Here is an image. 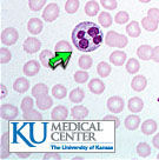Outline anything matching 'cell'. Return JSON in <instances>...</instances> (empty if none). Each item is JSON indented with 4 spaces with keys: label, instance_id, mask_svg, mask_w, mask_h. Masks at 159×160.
<instances>
[{
    "label": "cell",
    "instance_id": "2",
    "mask_svg": "<svg viewBox=\"0 0 159 160\" xmlns=\"http://www.w3.org/2000/svg\"><path fill=\"white\" fill-rule=\"evenodd\" d=\"M71 55H72V46L70 45V42H67L66 40H61L59 42H57L53 58L50 62V68L55 70L57 67H61L65 70L70 62Z\"/></svg>",
    "mask_w": 159,
    "mask_h": 160
},
{
    "label": "cell",
    "instance_id": "48",
    "mask_svg": "<svg viewBox=\"0 0 159 160\" xmlns=\"http://www.w3.org/2000/svg\"><path fill=\"white\" fill-rule=\"evenodd\" d=\"M152 144H153V146L159 150V133H157V134L154 135V138L152 139Z\"/></svg>",
    "mask_w": 159,
    "mask_h": 160
},
{
    "label": "cell",
    "instance_id": "33",
    "mask_svg": "<svg viewBox=\"0 0 159 160\" xmlns=\"http://www.w3.org/2000/svg\"><path fill=\"white\" fill-rule=\"evenodd\" d=\"M52 95L59 100L64 99L65 97L67 95V90H66V87L63 85H55V86H53V88H52Z\"/></svg>",
    "mask_w": 159,
    "mask_h": 160
},
{
    "label": "cell",
    "instance_id": "42",
    "mask_svg": "<svg viewBox=\"0 0 159 160\" xmlns=\"http://www.w3.org/2000/svg\"><path fill=\"white\" fill-rule=\"evenodd\" d=\"M100 4L103 5V7H104L105 10H109V11L115 10L117 6H118L117 0H100Z\"/></svg>",
    "mask_w": 159,
    "mask_h": 160
},
{
    "label": "cell",
    "instance_id": "49",
    "mask_svg": "<svg viewBox=\"0 0 159 160\" xmlns=\"http://www.w3.org/2000/svg\"><path fill=\"white\" fill-rule=\"evenodd\" d=\"M17 155H18L19 158H28L31 154L27 153V152H17Z\"/></svg>",
    "mask_w": 159,
    "mask_h": 160
},
{
    "label": "cell",
    "instance_id": "18",
    "mask_svg": "<svg viewBox=\"0 0 159 160\" xmlns=\"http://www.w3.org/2000/svg\"><path fill=\"white\" fill-rule=\"evenodd\" d=\"M71 114L75 120H83L89 115V110L83 105H77L71 110Z\"/></svg>",
    "mask_w": 159,
    "mask_h": 160
},
{
    "label": "cell",
    "instance_id": "27",
    "mask_svg": "<svg viewBox=\"0 0 159 160\" xmlns=\"http://www.w3.org/2000/svg\"><path fill=\"white\" fill-rule=\"evenodd\" d=\"M23 118L26 121H40V120H43V115H41L39 111L31 110L28 112H24Z\"/></svg>",
    "mask_w": 159,
    "mask_h": 160
},
{
    "label": "cell",
    "instance_id": "35",
    "mask_svg": "<svg viewBox=\"0 0 159 160\" xmlns=\"http://www.w3.org/2000/svg\"><path fill=\"white\" fill-rule=\"evenodd\" d=\"M92 64H93V60H92V58L91 57H89V55H81L79 58V60H78V65H79V67L81 68V70H90L91 68V66H92Z\"/></svg>",
    "mask_w": 159,
    "mask_h": 160
},
{
    "label": "cell",
    "instance_id": "34",
    "mask_svg": "<svg viewBox=\"0 0 159 160\" xmlns=\"http://www.w3.org/2000/svg\"><path fill=\"white\" fill-rule=\"evenodd\" d=\"M137 153L139 157H143V158H146L151 154V147L147 142H139L138 146H137Z\"/></svg>",
    "mask_w": 159,
    "mask_h": 160
},
{
    "label": "cell",
    "instance_id": "45",
    "mask_svg": "<svg viewBox=\"0 0 159 160\" xmlns=\"http://www.w3.org/2000/svg\"><path fill=\"white\" fill-rule=\"evenodd\" d=\"M152 60L156 62H159V46H156L152 52Z\"/></svg>",
    "mask_w": 159,
    "mask_h": 160
},
{
    "label": "cell",
    "instance_id": "29",
    "mask_svg": "<svg viewBox=\"0 0 159 160\" xmlns=\"http://www.w3.org/2000/svg\"><path fill=\"white\" fill-rule=\"evenodd\" d=\"M141 26H143V28H145V30L149 31V32H154V31H157V28H158V22L152 20L149 17H146L144 19H141Z\"/></svg>",
    "mask_w": 159,
    "mask_h": 160
},
{
    "label": "cell",
    "instance_id": "28",
    "mask_svg": "<svg viewBox=\"0 0 159 160\" xmlns=\"http://www.w3.org/2000/svg\"><path fill=\"white\" fill-rule=\"evenodd\" d=\"M111 71H112L111 66H110L107 62H105V61L99 62L98 66H97V73H98V75L101 77V78H107L110 75V73H111Z\"/></svg>",
    "mask_w": 159,
    "mask_h": 160
},
{
    "label": "cell",
    "instance_id": "43",
    "mask_svg": "<svg viewBox=\"0 0 159 160\" xmlns=\"http://www.w3.org/2000/svg\"><path fill=\"white\" fill-rule=\"evenodd\" d=\"M147 17L154 20V21L159 22V10L158 8H150L149 12H147Z\"/></svg>",
    "mask_w": 159,
    "mask_h": 160
},
{
    "label": "cell",
    "instance_id": "25",
    "mask_svg": "<svg viewBox=\"0 0 159 160\" xmlns=\"http://www.w3.org/2000/svg\"><path fill=\"white\" fill-rule=\"evenodd\" d=\"M85 98V93L81 88H74L70 92V101L74 104H80Z\"/></svg>",
    "mask_w": 159,
    "mask_h": 160
},
{
    "label": "cell",
    "instance_id": "12",
    "mask_svg": "<svg viewBox=\"0 0 159 160\" xmlns=\"http://www.w3.org/2000/svg\"><path fill=\"white\" fill-rule=\"evenodd\" d=\"M147 86V80L144 75H136L132 81H131V87L136 92H141L144 91Z\"/></svg>",
    "mask_w": 159,
    "mask_h": 160
},
{
    "label": "cell",
    "instance_id": "44",
    "mask_svg": "<svg viewBox=\"0 0 159 160\" xmlns=\"http://www.w3.org/2000/svg\"><path fill=\"white\" fill-rule=\"evenodd\" d=\"M61 155L57 152H49L44 155V160H60Z\"/></svg>",
    "mask_w": 159,
    "mask_h": 160
},
{
    "label": "cell",
    "instance_id": "39",
    "mask_svg": "<svg viewBox=\"0 0 159 160\" xmlns=\"http://www.w3.org/2000/svg\"><path fill=\"white\" fill-rule=\"evenodd\" d=\"M74 80L77 84H85L89 80V73L85 70L78 71L74 73Z\"/></svg>",
    "mask_w": 159,
    "mask_h": 160
},
{
    "label": "cell",
    "instance_id": "22",
    "mask_svg": "<svg viewBox=\"0 0 159 160\" xmlns=\"http://www.w3.org/2000/svg\"><path fill=\"white\" fill-rule=\"evenodd\" d=\"M126 32H127V34L130 37H132V38H138L141 33V28H140V25L138 21H131L129 25L126 26Z\"/></svg>",
    "mask_w": 159,
    "mask_h": 160
},
{
    "label": "cell",
    "instance_id": "30",
    "mask_svg": "<svg viewBox=\"0 0 159 160\" xmlns=\"http://www.w3.org/2000/svg\"><path fill=\"white\" fill-rule=\"evenodd\" d=\"M52 58H53V53L49 50H44L39 55V60L40 62H41V65L47 67V68H50V62Z\"/></svg>",
    "mask_w": 159,
    "mask_h": 160
},
{
    "label": "cell",
    "instance_id": "15",
    "mask_svg": "<svg viewBox=\"0 0 159 160\" xmlns=\"http://www.w3.org/2000/svg\"><path fill=\"white\" fill-rule=\"evenodd\" d=\"M152 52H153V47L150 45H141L138 47L137 50V55L139 57L141 60L147 61V60L152 59Z\"/></svg>",
    "mask_w": 159,
    "mask_h": 160
},
{
    "label": "cell",
    "instance_id": "10",
    "mask_svg": "<svg viewBox=\"0 0 159 160\" xmlns=\"http://www.w3.org/2000/svg\"><path fill=\"white\" fill-rule=\"evenodd\" d=\"M43 21L38 18H32V19L28 20V22H27V30L30 32L31 34L33 35H37L41 33V31H43Z\"/></svg>",
    "mask_w": 159,
    "mask_h": 160
},
{
    "label": "cell",
    "instance_id": "47",
    "mask_svg": "<svg viewBox=\"0 0 159 160\" xmlns=\"http://www.w3.org/2000/svg\"><path fill=\"white\" fill-rule=\"evenodd\" d=\"M104 120H113L115 127H119V119L115 115H106V117H104Z\"/></svg>",
    "mask_w": 159,
    "mask_h": 160
},
{
    "label": "cell",
    "instance_id": "17",
    "mask_svg": "<svg viewBox=\"0 0 159 160\" xmlns=\"http://www.w3.org/2000/svg\"><path fill=\"white\" fill-rule=\"evenodd\" d=\"M35 105L38 106V108H40L41 111H46L51 108V106L53 105V100L49 94L41 95L39 98H37V102Z\"/></svg>",
    "mask_w": 159,
    "mask_h": 160
},
{
    "label": "cell",
    "instance_id": "37",
    "mask_svg": "<svg viewBox=\"0 0 159 160\" xmlns=\"http://www.w3.org/2000/svg\"><path fill=\"white\" fill-rule=\"evenodd\" d=\"M129 20H130V17H129V13L126 11H120L115 17V21L117 24H119V25H124Z\"/></svg>",
    "mask_w": 159,
    "mask_h": 160
},
{
    "label": "cell",
    "instance_id": "41",
    "mask_svg": "<svg viewBox=\"0 0 159 160\" xmlns=\"http://www.w3.org/2000/svg\"><path fill=\"white\" fill-rule=\"evenodd\" d=\"M11 58H12V54L11 52L6 47H1L0 50V62L4 65V64H7L11 61Z\"/></svg>",
    "mask_w": 159,
    "mask_h": 160
},
{
    "label": "cell",
    "instance_id": "1",
    "mask_svg": "<svg viewBox=\"0 0 159 160\" xmlns=\"http://www.w3.org/2000/svg\"><path fill=\"white\" fill-rule=\"evenodd\" d=\"M72 42L81 52H93L103 42V32L92 21L80 22L73 28Z\"/></svg>",
    "mask_w": 159,
    "mask_h": 160
},
{
    "label": "cell",
    "instance_id": "7",
    "mask_svg": "<svg viewBox=\"0 0 159 160\" xmlns=\"http://www.w3.org/2000/svg\"><path fill=\"white\" fill-rule=\"evenodd\" d=\"M0 115L5 120H14L18 117V108L11 104H3L0 107Z\"/></svg>",
    "mask_w": 159,
    "mask_h": 160
},
{
    "label": "cell",
    "instance_id": "38",
    "mask_svg": "<svg viewBox=\"0 0 159 160\" xmlns=\"http://www.w3.org/2000/svg\"><path fill=\"white\" fill-rule=\"evenodd\" d=\"M33 106H34L33 99H32L31 97H25V98L23 99V101H21L20 107H21L23 112H28V111L33 110Z\"/></svg>",
    "mask_w": 159,
    "mask_h": 160
},
{
    "label": "cell",
    "instance_id": "19",
    "mask_svg": "<svg viewBox=\"0 0 159 160\" xmlns=\"http://www.w3.org/2000/svg\"><path fill=\"white\" fill-rule=\"evenodd\" d=\"M28 88H30V81L24 77L18 78L13 84V90L17 91L18 93H25Z\"/></svg>",
    "mask_w": 159,
    "mask_h": 160
},
{
    "label": "cell",
    "instance_id": "21",
    "mask_svg": "<svg viewBox=\"0 0 159 160\" xmlns=\"http://www.w3.org/2000/svg\"><path fill=\"white\" fill-rule=\"evenodd\" d=\"M157 131V122L152 119L145 120L144 122L141 124V132L145 135H151L153 134L154 132Z\"/></svg>",
    "mask_w": 159,
    "mask_h": 160
},
{
    "label": "cell",
    "instance_id": "3",
    "mask_svg": "<svg viewBox=\"0 0 159 160\" xmlns=\"http://www.w3.org/2000/svg\"><path fill=\"white\" fill-rule=\"evenodd\" d=\"M105 42L110 47H118V48H124L129 44V39L126 35L119 34L115 31H109L105 37Z\"/></svg>",
    "mask_w": 159,
    "mask_h": 160
},
{
    "label": "cell",
    "instance_id": "5",
    "mask_svg": "<svg viewBox=\"0 0 159 160\" xmlns=\"http://www.w3.org/2000/svg\"><path fill=\"white\" fill-rule=\"evenodd\" d=\"M59 6L52 2V4H49V5L45 7L44 12H43V19L47 22H52L54 21L58 17H59Z\"/></svg>",
    "mask_w": 159,
    "mask_h": 160
},
{
    "label": "cell",
    "instance_id": "4",
    "mask_svg": "<svg viewBox=\"0 0 159 160\" xmlns=\"http://www.w3.org/2000/svg\"><path fill=\"white\" fill-rule=\"evenodd\" d=\"M19 39V34H18V31L13 28V27H7L5 30L1 32L0 35V40L1 42L6 46L14 45L15 42Z\"/></svg>",
    "mask_w": 159,
    "mask_h": 160
},
{
    "label": "cell",
    "instance_id": "6",
    "mask_svg": "<svg viewBox=\"0 0 159 160\" xmlns=\"http://www.w3.org/2000/svg\"><path fill=\"white\" fill-rule=\"evenodd\" d=\"M107 108H109L112 113H120L121 111L124 110L125 107V101L123 98H120L118 95H115V97H111L109 100H107Z\"/></svg>",
    "mask_w": 159,
    "mask_h": 160
},
{
    "label": "cell",
    "instance_id": "23",
    "mask_svg": "<svg viewBox=\"0 0 159 160\" xmlns=\"http://www.w3.org/2000/svg\"><path fill=\"white\" fill-rule=\"evenodd\" d=\"M99 4L95 0H90L89 2H86L85 5V13L89 17H95L99 12Z\"/></svg>",
    "mask_w": 159,
    "mask_h": 160
},
{
    "label": "cell",
    "instance_id": "32",
    "mask_svg": "<svg viewBox=\"0 0 159 160\" xmlns=\"http://www.w3.org/2000/svg\"><path fill=\"white\" fill-rule=\"evenodd\" d=\"M45 94H49V87L45 84H37L32 88V97H34V98H39Z\"/></svg>",
    "mask_w": 159,
    "mask_h": 160
},
{
    "label": "cell",
    "instance_id": "40",
    "mask_svg": "<svg viewBox=\"0 0 159 160\" xmlns=\"http://www.w3.org/2000/svg\"><path fill=\"white\" fill-rule=\"evenodd\" d=\"M46 4V0H28V6L33 12L40 11Z\"/></svg>",
    "mask_w": 159,
    "mask_h": 160
},
{
    "label": "cell",
    "instance_id": "14",
    "mask_svg": "<svg viewBox=\"0 0 159 160\" xmlns=\"http://www.w3.org/2000/svg\"><path fill=\"white\" fill-rule=\"evenodd\" d=\"M127 107L132 113H139L140 111L144 108V101L140 99L139 97H133L129 100Z\"/></svg>",
    "mask_w": 159,
    "mask_h": 160
},
{
    "label": "cell",
    "instance_id": "26",
    "mask_svg": "<svg viewBox=\"0 0 159 160\" xmlns=\"http://www.w3.org/2000/svg\"><path fill=\"white\" fill-rule=\"evenodd\" d=\"M125 67H126V71L129 72L130 74H136V73L140 70V64L136 58H130V59L127 60Z\"/></svg>",
    "mask_w": 159,
    "mask_h": 160
},
{
    "label": "cell",
    "instance_id": "31",
    "mask_svg": "<svg viewBox=\"0 0 159 160\" xmlns=\"http://www.w3.org/2000/svg\"><path fill=\"white\" fill-rule=\"evenodd\" d=\"M98 22H99L103 27H105V28H106V27H110V26L112 25V17H111L110 13L103 11V12H100L99 13V17H98Z\"/></svg>",
    "mask_w": 159,
    "mask_h": 160
},
{
    "label": "cell",
    "instance_id": "20",
    "mask_svg": "<svg viewBox=\"0 0 159 160\" xmlns=\"http://www.w3.org/2000/svg\"><path fill=\"white\" fill-rule=\"evenodd\" d=\"M124 124H125V127L129 131H134L139 127L140 118L136 114H131V115H129V117H126Z\"/></svg>",
    "mask_w": 159,
    "mask_h": 160
},
{
    "label": "cell",
    "instance_id": "24",
    "mask_svg": "<svg viewBox=\"0 0 159 160\" xmlns=\"http://www.w3.org/2000/svg\"><path fill=\"white\" fill-rule=\"evenodd\" d=\"M8 144H10V139H8V133L6 132L1 135V158H7L10 155V147H8Z\"/></svg>",
    "mask_w": 159,
    "mask_h": 160
},
{
    "label": "cell",
    "instance_id": "36",
    "mask_svg": "<svg viewBox=\"0 0 159 160\" xmlns=\"http://www.w3.org/2000/svg\"><path fill=\"white\" fill-rule=\"evenodd\" d=\"M79 0H67L66 1V4H65V10L67 13H70V14H73L75 13L78 8H79Z\"/></svg>",
    "mask_w": 159,
    "mask_h": 160
},
{
    "label": "cell",
    "instance_id": "50",
    "mask_svg": "<svg viewBox=\"0 0 159 160\" xmlns=\"http://www.w3.org/2000/svg\"><path fill=\"white\" fill-rule=\"evenodd\" d=\"M140 2H144V4H147V2H150L151 0H139Z\"/></svg>",
    "mask_w": 159,
    "mask_h": 160
},
{
    "label": "cell",
    "instance_id": "16",
    "mask_svg": "<svg viewBox=\"0 0 159 160\" xmlns=\"http://www.w3.org/2000/svg\"><path fill=\"white\" fill-rule=\"evenodd\" d=\"M89 90L92 92V93H95V94H101L103 92L105 91V84L101 81L100 79H92L90 80L89 82Z\"/></svg>",
    "mask_w": 159,
    "mask_h": 160
},
{
    "label": "cell",
    "instance_id": "11",
    "mask_svg": "<svg viewBox=\"0 0 159 160\" xmlns=\"http://www.w3.org/2000/svg\"><path fill=\"white\" fill-rule=\"evenodd\" d=\"M67 115H69V110L63 105H59L54 107L53 110H52V113H51V118L55 121H63L67 118Z\"/></svg>",
    "mask_w": 159,
    "mask_h": 160
},
{
    "label": "cell",
    "instance_id": "8",
    "mask_svg": "<svg viewBox=\"0 0 159 160\" xmlns=\"http://www.w3.org/2000/svg\"><path fill=\"white\" fill-rule=\"evenodd\" d=\"M41 48V41L37 38H27L24 42V51L27 53H35Z\"/></svg>",
    "mask_w": 159,
    "mask_h": 160
},
{
    "label": "cell",
    "instance_id": "9",
    "mask_svg": "<svg viewBox=\"0 0 159 160\" xmlns=\"http://www.w3.org/2000/svg\"><path fill=\"white\" fill-rule=\"evenodd\" d=\"M40 71V64L37 60H30L24 66V74L27 77H34Z\"/></svg>",
    "mask_w": 159,
    "mask_h": 160
},
{
    "label": "cell",
    "instance_id": "46",
    "mask_svg": "<svg viewBox=\"0 0 159 160\" xmlns=\"http://www.w3.org/2000/svg\"><path fill=\"white\" fill-rule=\"evenodd\" d=\"M0 99H4L7 97V88H6V86L4 84H0Z\"/></svg>",
    "mask_w": 159,
    "mask_h": 160
},
{
    "label": "cell",
    "instance_id": "13",
    "mask_svg": "<svg viewBox=\"0 0 159 160\" xmlns=\"http://www.w3.org/2000/svg\"><path fill=\"white\" fill-rule=\"evenodd\" d=\"M126 53L124 51H115L110 55V61L115 66H123L126 61Z\"/></svg>",
    "mask_w": 159,
    "mask_h": 160
},
{
    "label": "cell",
    "instance_id": "51",
    "mask_svg": "<svg viewBox=\"0 0 159 160\" xmlns=\"http://www.w3.org/2000/svg\"><path fill=\"white\" fill-rule=\"evenodd\" d=\"M157 158H158V159H159V154H158V157H157Z\"/></svg>",
    "mask_w": 159,
    "mask_h": 160
}]
</instances>
